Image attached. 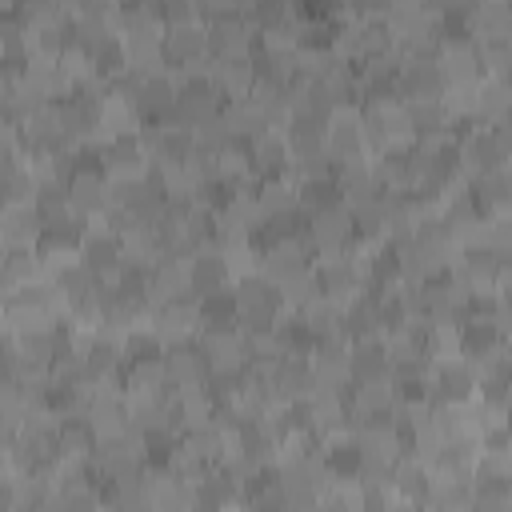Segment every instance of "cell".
<instances>
[{
  "mask_svg": "<svg viewBox=\"0 0 512 512\" xmlns=\"http://www.w3.org/2000/svg\"><path fill=\"white\" fill-rule=\"evenodd\" d=\"M504 112H508V84H504V76L476 80V116L492 120V124H504Z\"/></svg>",
  "mask_w": 512,
  "mask_h": 512,
  "instance_id": "ba28073f",
  "label": "cell"
},
{
  "mask_svg": "<svg viewBox=\"0 0 512 512\" xmlns=\"http://www.w3.org/2000/svg\"><path fill=\"white\" fill-rule=\"evenodd\" d=\"M164 376H168V384H176V388L208 384V380H212L200 344H172V348L164 352Z\"/></svg>",
  "mask_w": 512,
  "mask_h": 512,
  "instance_id": "5b68a950",
  "label": "cell"
},
{
  "mask_svg": "<svg viewBox=\"0 0 512 512\" xmlns=\"http://www.w3.org/2000/svg\"><path fill=\"white\" fill-rule=\"evenodd\" d=\"M276 292H280V304L304 308V304H308L312 296H320V280H316V268H312V264H304L300 272L284 276V280L276 284Z\"/></svg>",
  "mask_w": 512,
  "mask_h": 512,
  "instance_id": "9c48e42d",
  "label": "cell"
},
{
  "mask_svg": "<svg viewBox=\"0 0 512 512\" xmlns=\"http://www.w3.org/2000/svg\"><path fill=\"white\" fill-rule=\"evenodd\" d=\"M148 328L156 336V344H188L192 332L200 328V312H196V300H164L160 308L148 312Z\"/></svg>",
  "mask_w": 512,
  "mask_h": 512,
  "instance_id": "6da1fadb",
  "label": "cell"
},
{
  "mask_svg": "<svg viewBox=\"0 0 512 512\" xmlns=\"http://www.w3.org/2000/svg\"><path fill=\"white\" fill-rule=\"evenodd\" d=\"M40 232H44V224H40L32 204H4L0 208V244L8 252H32Z\"/></svg>",
  "mask_w": 512,
  "mask_h": 512,
  "instance_id": "7a4b0ae2",
  "label": "cell"
},
{
  "mask_svg": "<svg viewBox=\"0 0 512 512\" xmlns=\"http://www.w3.org/2000/svg\"><path fill=\"white\" fill-rule=\"evenodd\" d=\"M248 160H252V172H260L264 180L272 176H284L288 168V136L280 128H264L248 140Z\"/></svg>",
  "mask_w": 512,
  "mask_h": 512,
  "instance_id": "277c9868",
  "label": "cell"
},
{
  "mask_svg": "<svg viewBox=\"0 0 512 512\" xmlns=\"http://www.w3.org/2000/svg\"><path fill=\"white\" fill-rule=\"evenodd\" d=\"M308 372H312V384H324V388L344 392V384H352L348 344H312V352H308Z\"/></svg>",
  "mask_w": 512,
  "mask_h": 512,
  "instance_id": "3957f363",
  "label": "cell"
},
{
  "mask_svg": "<svg viewBox=\"0 0 512 512\" xmlns=\"http://www.w3.org/2000/svg\"><path fill=\"white\" fill-rule=\"evenodd\" d=\"M164 56H172V60H180V64L208 56V24H200V20L172 24V28L164 32Z\"/></svg>",
  "mask_w": 512,
  "mask_h": 512,
  "instance_id": "8992f818",
  "label": "cell"
},
{
  "mask_svg": "<svg viewBox=\"0 0 512 512\" xmlns=\"http://www.w3.org/2000/svg\"><path fill=\"white\" fill-rule=\"evenodd\" d=\"M56 444H60V456H72V460H92V452H96V436H92L88 420H80V416L56 424Z\"/></svg>",
  "mask_w": 512,
  "mask_h": 512,
  "instance_id": "52a82bcc",
  "label": "cell"
}]
</instances>
